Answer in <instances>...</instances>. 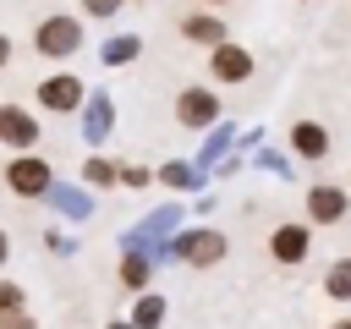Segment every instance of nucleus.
Segmentation results:
<instances>
[{"label": "nucleus", "mask_w": 351, "mask_h": 329, "mask_svg": "<svg viewBox=\"0 0 351 329\" xmlns=\"http://www.w3.org/2000/svg\"><path fill=\"white\" fill-rule=\"evenodd\" d=\"M33 44H38V55L60 60V55H71V49L82 44V22H77V16H44L38 33H33Z\"/></svg>", "instance_id": "obj_1"}, {"label": "nucleus", "mask_w": 351, "mask_h": 329, "mask_svg": "<svg viewBox=\"0 0 351 329\" xmlns=\"http://www.w3.org/2000/svg\"><path fill=\"white\" fill-rule=\"evenodd\" d=\"M5 186H11L16 197H44V186H49V164L33 159V154H22V159L5 164Z\"/></svg>", "instance_id": "obj_2"}, {"label": "nucleus", "mask_w": 351, "mask_h": 329, "mask_svg": "<svg viewBox=\"0 0 351 329\" xmlns=\"http://www.w3.org/2000/svg\"><path fill=\"white\" fill-rule=\"evenodd\" d=\"M176 258L192 263V269L219 263V258H225V236H219V230H186V236H176Z\"/></svg>", "instance_id": "obj_3"}, {"label": "nucleus", "mask_w": 351, "mask_h": 329, "mask_svg": "<svg viewBox=\"0 0 351 329\" xmlns=\"http://www.w3.org/2000/svg\"><path fill=\"white\" fill-rule=\"evenodd\" d=\"M208 66H214L219 82H247V77H252V55H247L241 44H214V49H208Z\"/></svg>", "instance_id": "obj_4"}, {"label": "nucleus", "mask_w": 351, "mask_h": 329, "mask_svg": "<svg viewBox=\"0 0 351 329\" xmlns=\"http://www.w3.org/2000/svg\"><path fill=\"white\" fill-rule=\"evenodd\" d=\"M38 104L55 110V115H71V110L82 104V82H77V77H44V82H38Z\"/></svg>", "instance_id": "obj_5"}, {"label": "nucleus", "mask_w": 351, "mask_h": 329, "mask_svg": "<svg viewBox=\"0 0 351 329\" xmlns=\"http://www.w3.org/2000/svg\"><path fill=\"white\" fill-rule=\"evenodd\" d=\"M307 247H313V236H307V225H274V236H269V252H274V263H302L307 258Z\"/></svg>", "instance_id": "obj_6"}, {"label": "nucleus", "mask_w": 351, "mask_h": 329, "mask_svg": "<svg viewBox=\"0 0 351 329\" xmlns=\"http://www.w3.org/2000/svg\"><path fill=\"white\" fill-rule=\"evenodd\" d=\"M214 115H219V99H214L208 88H186V93L176 99V121H181V126H208Z\"/></svg>", "instance_id": "obj_7"}, {"label": "nucleus", "mask_w": 351, "mask_h": 329, "mask_svg": "<svg viewBox=\"0 0 351 329\" xmlns=\"http://www.w3.org/2000/svg\"><path fill=\"white\" fill-rule=\"evenodd\" d=\"M307 214H313V225H335L346 214V192L340 186H313L307 192Z\"/></svg>", "instance_id": "obj_8"}, {"label": "nucleus", "mask_w": 351, "mask_h": 329, "mask_svg": "<svg viewBox=\"0 0 351 329\" xmlns=\"http://www.w3.org/2000/svg\"><path fill=\"white\" fill-rule=\"evenodd\" d=\"M33 137H38L33 115H22V110L0 104V143H11V148H33Z\"/></svg>", "instance_id": "obj_9"}, {"label": "nucleus", "mask_w": 351, "mask_h": 329, "mask_svg": "<svg viewBox=\"0 0 351 329\" xmlns=\"http://www.w3.org/2000/svg\"><path fill=\"white\" fill-rule=\"evenodd\" d=\"M291 148H296L302 159H324V154H329V132H324L318 121H296V126H291Z\"/></svg>", "instance_id": "obj_10"}, {"label": "nucleus", "mask_w": 351, "mask_h": 329, "mask_svg": "<svg viewBox=\"0 0 351 329\" xmlns=\"http://www.w3.org/2000/svg\"><path fill=\"white\" fill-rule=\"evenodd\" d=\"M181 33H186V38H197V44H208V49H214V44H225V27H219L214 16H186V22H181Z\"/></svg>", "instance_id": "obj_11"}, {"label": "nucleus", "mask_w": 351, "mask_h": 329, "mask_svg": "<svg viewBox=\"0 0 351 329\" xmlns=\"http://www.w3.org/2000/svg\"><path fill=\"white\" fill-rule=\"evenodd\" d=\"M324 291H329L335 302H351V258H335V263H329V274H324Z\"/></svg>", "instance_id": "obj_12"}, {"label": "nucleus", "mask_w": 351, "mask_h": 329, "mask_svg": "<svg viewBox=\"0 0 351 329\" xmlns=\"http://www.w3.org/2000/svg\"><path fill=\"white\" fill-rule=\"evenodd\" d=\"M143 280H148V263H143V258H121V285H126V291H137Z\"/></svg>", "instance_id": "obj_13"}, {"label": "nucleus", "mask_w": 351, "mask_h": 329, "mask_svg": "<svg viewBox=\"0 0 351 329\" xmlns=\"http://www.w3.org/2000/svg\"><path fill=\"white\" fill-rule=\"evenodd\" d=\"M11 313H22V291L11 280H0V318H11Z\"/></svg>", "instance_id": "obj_14"}, {"label": "nucleus", "mask_w": 351, "mask_h": 329, "mask_svg": "<svg viewBox=\"0 0 351 329\" xmlns=\"http://www.w3.org/2000/svg\"><path fill=\"white\" fill-rule=\"evenodd\" d=\"M154 324H159V302H143L137 307V329H154Z\"/></svg>", "instance_id": "obj_15"}, {"label": "nucleus", "mask_w": 351, "mask_h": 329, "mask_svg": "<svg viewBox=\"0 0 351 329\" xmlns=\"http://www.w3.org/2000/svg\"><path fill=\"white\" fill-rule=\"evenodd\" d=\"M82 5H88L93 16H115V5H121V0H82Z\"/></svg>", "instance_id": "obj_16"}, {"label": "nucleus", "mask_w": 351, "mask_h": 329, "mask_svg": "<svg viewBox=\"0 0 351 329\" xmlns=\"http://www.w3.org/2000/svg\"><path fill=\"white\" fill-rule=\"evenodd\" d=\"M0 329H33V318H22V313H11V318H0Z\"/></svg>", "instance_id": "obj_17"}, {"label": "nucleus", "mask_w": 351, "mask_h": 329, "mask_svg": "<svg viewBox=\"0 0 351 329\" xmlns=\"http://www.w3.org/2000/svg\"><path fill=\"white\" fill-rule=\"evenodd\" d=\"M5 60H11V38L0 33V66H5Z\"/></svg>", "instance_id": "obj_18"}, {"label": "nucleus", "mask_w": 351, "mask_h": 329, "mask_svg": "<svg viewBox=\"0 0 351 329\" xmlns=\"http://www.w3.org/2000/svg\"><path fill=\"white\" fill-rule=\"evenodd\" d=\"M5 252H11V241H5V230H0V263H5Z\"/></svg>", "instance_id": "obj_19"}, {"label": "nucleus", "mask_w": 351, "mask_h": 329, "mask_svg": "<svg viewBox=\"0 0 351 329\" xmlns=\"http://www.w3.org/2000/svg\"><path fill=\"white\" fill-rule=\"evenodd\" d=\"M329 329H351V318H346V324H329Z\"/></svg>", "instance_id": "obj_20"}, {"label": "nucleus", "mask_w": 351, "mask_h": 329, "mask_svg": "<svg viewBox=\"0 0 351 329\" xmlns=\"http://www.w3.org/2000/svg\"><path fill=\"white\" fill-rule=\"evenodd\" d=\"M208 5H225V0H208Z\"/></svg>", "instance_id": "obj_21"}]
</instances>
